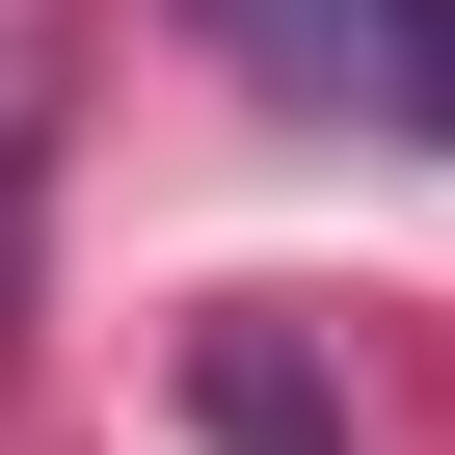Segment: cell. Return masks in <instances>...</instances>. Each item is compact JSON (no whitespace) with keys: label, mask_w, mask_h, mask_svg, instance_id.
<instances>
[{"label":"cell","mask_w":455,"mask_h":455,"mask_svg":"<svg viewBox=\"0 0 455 455\" xmlns=\"http://www.w3.org/2000/svg\"><path fill=\"white\" fill-rule=\"evenodd\" d=\"M28 268H54V54L0 28V375H28Z\"/></svg>","instance_id":"obj_1"},{"label":"cell","mask_w":455,"mask_h":455,"mask_svg":"<svg viewBox=\"0 0 455 455\" xmlns=\"http://www.w3.org/2000/svg\"><path fill=\"white\" fill-rule=\"evenodd\" d=\"M214 28H242V54L295 81V108H348V28H375V0H214Z\"/></svg>","instance_id":"obj_3"},{"label":"cell","mask_w":455,"mask_h":455,"mask_svg":"<svg viewBox=\"0 0 455 455\" xmlns=\"http://www.w3.org/2000/svg\"><path fill=\"white\" fill-rule=\"evenodd\" d=\"M348 108H375V134H428V161H455V0H375V28H348Z\"/></svg>","instance_id":"obj_2"}]
</instances>
